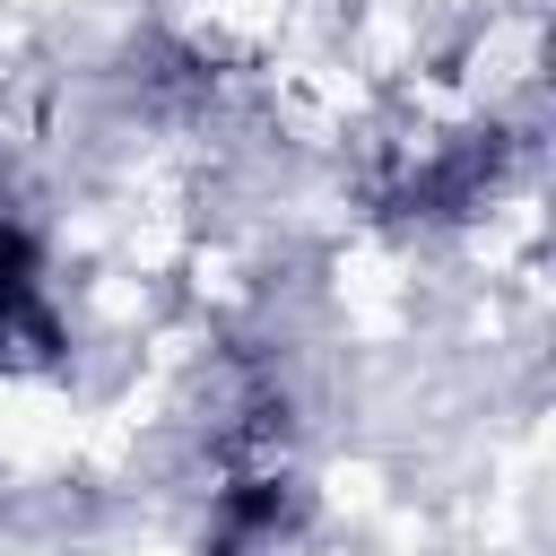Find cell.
Masks as SVG:
<instances>
[{"label": "cell", "mask_w": 556, "mask_h": 556, "mask_svg": "<svg viewBox=\"0 0 556 556\" xmlns=\"http://www.w3.org/2000/svg\"><path fill=\"white\" fill-rule=\"evenodd\" d=\"M70 356V330L52 313L43 235L0 200V374H52Z\"/></svg>", "instance_id": "6da1fadb"}, {"label": "cell", "mask_w": 556, "mask_h": 556, "mask_svg": "<svg viewBox=\"0 0 556 556\" xmlns=\"http://www.w3.org/2000/svg\"><path fill=\"white\" fill-rule=\"evenodd\" d=\"M304 513H313L304 478H287V469H243V478H226L217 504H208V556H269V547H287V539L304 530Z\"/></svg>", "instance_id": "7a4b0ae2"}, {"label": "cell", "mask_w": 556, "mask_h": 556, "mask_svg": "<svg viewBox=\"0 0 556 556\" xmlns=\"http://www.w3.org/2000/svg\"><path fill=\"white\" fill-rule=\"evenodd\" d=\"M486 182H495V148H486V139H469L460 156H443V165H426V174L408 182V208H426V217H452V208H469Z\"/></svg>", "instance_id": "3957f363"}]
</instances>
